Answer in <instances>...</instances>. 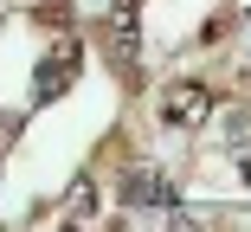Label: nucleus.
I'll list each match as a JSON object with an SVG mask.
<instances>
[{"label": "nucleus", "mask_w": 251, "mask_h": 232, "mask_svg": "<svg viewBox=\"0 0 251 232\" xmlns=\"http://www.w3.org/2000/svg\"><path fill=\"white\" fill-rule=\"evenodd\" d=\"M206 116H213V90L200 84V77H174L161 90V123L168 129H200Z\"/></svg>", "instance_id": "nucleus-2"}, {"label": "nucleus", "mask_w": 251, "mask_h": 232, "mask_svg": "<svg viewBox=\"0 0 251 232\" xmlns=\"http://www.w3.org/2000/svg\"><path fill=\"white\" fill-rule=\"evenodd\" d=\"M77 45L65 39L58 45V52H52V65H39V77H32V90H39V97H58V90H71V77H77Z\"/></svg>", "instance_id": "nucleus-3"}, {"label": "nucleus", "mask_w": 251, "mask_h": 232, "mask_svg": "<svg viewBox=\"0 0 251 232\" xmlns=\"http://www.w3.org/2000/svg\"><path fill=\"white\" fill-rule=\"evenodd\" d=\"M97 39H103V52H110V65L129 77L135 71V58H142V26H135V0H116V7L103 13V26H97Z\"/></svg>", "instance_id": "nucleus-1"}, {"label": "nucleus", "mask_w": 251, "mask_h": 232, "mask_svg": "<svg viewBox=\"0 0 251 232\" xmlns=\"http://www.w3.org/2000/svg\"><path fill=\"white\" fill-rule=\"evenodd\" d=\"M226 135H232V142H251V110H232L226 116Z\"/></svg>", "instance_id": "nucleus-5"}, {"label": "nucleus", "mask_w": 251, "mask_h": 232, "mask_svg": "<svg viewBox=\"0 0 251 232\" xmlns=\"http://www.w3.org/2000/svg\"><path fill=\"white\" fill-rule=\"evenodd\" d=\"M39 26H71V0H52V7H39Z\"/></svg>", "instance_id": "nucleus-4"}]
</instances>
